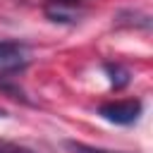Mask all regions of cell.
<instances>
[{
    "label": "cell",
    "instance_id": "1",
    "mask_svg": "<svg viewBox=\"0 0 153 153\" xmlns=\"http://www.w3.org/2000/svg\"><path fill=\"white\" fill-rule=\"evenodd\" d=\"M88 7H91L88 0H45L43 2V14L53 24L72 26V24L84 19Z\"/></svg>",
    "mask_w": 153,
    "mask_h": 153
},
{
    "label": "cell",
    "instance_id": "2",
    "mask_svg": "<svg viewBox=\"0 0 153 153\" xmlns=\"http://www.w3.org/2000/svg\"><path fill=\"white\" fill-rule=\"evenodd\" d=\"M31 62V48L29 43L19 38H5L0 41V74H19Z\"/></svg>",
    "mask_w": 153,
    "mask_h": 153
},
{
    "label": "cell",
    "instance_id": "3",
    "mask_svg": "<svg viewBox=\"0 0 153 153\" xmlns=\"http://www.w3.org/2000/svg\"><path fill=\"white\" fill-rule=\"evenodd\" d=\"M143 112V103L139 98H124V100H108L103 105H98V115L112 124L120 127H129L134 124Z\"/></svg>",
    "mask_w": 153,
    "mask_h": 153
},
{
    "label": "cell",
    "instance_id": "4",
    "mask_svg": "<svg viewBox=\"0 0 153 153\" xmlns=\"http://www.w3.org/2000/svg\"><path fill=\"white\" fill-rule=\"evenodd\" d=\"M103 69H105V74H108V79H110V86H112L115 91L124 88V86L131 81L129 69H127L124 65H120V62H105V65H103Z\"/></svg>",
    "mask_w": 153,
    "mask_h": 153
},
{
    "label": "cell",
    "instance_id": "5",
    "mask_svg": "<svg viewBox=\"0 0 153 153\" xmlns=\"http://www.w3.org/2000/svg\"><path fill=\"white\" fill-rule=\"evenodd\" d=\"M0 93L10 96V98H14V100H22L24 105H31L26 91H24V88L14 81V76H10V74H0Z\"/></svg>",
    "mask_w": 153,
    "mask_h": 153
},
{
    "label": "cell",
    "instance_id": "6",
    "mask_svg": "<svg viewBox=\"0 0 153 153\" xmlns=\"http://www.w3.org/2000/svg\"><path fill=\"white\" fill-rule=\"evenodd\" d=\"M65 148L69 153H127V151H112V148L91 146V143H84V141H74V139H67L65 141Z\"/></svg>",
    "mask_w": 153,
    "mask_h": 153
},
{
    "label": "cell",
    "instance_id": "7",
    "mask_svg": "<svg viewBox=\"0 0 153 153\" xmlns=\"http://www.w3.org/2000/svg\"><path fill=\"white\" fill-rule=\"evenodd\" d=\"M0 153H36V151L19 146V143H12V141H0Z\"/></svg>",
    "mask_w": 153,
    "mask_h": 153
},
{
    "label": "cell",
    "instance_id": "8",
    "mask_svg": "<svg viewBox=\"0 0 153 153\" xmlns=\"http://www.w3.org/2000/svg\"><path fill=\"white\" fill-rule=\"evenodd\" d=\"M0 117H7V110L5 108H0Z\"/></svg>",
    "mask_w": 153,
    "mask_h": 153
}]
</instances>
